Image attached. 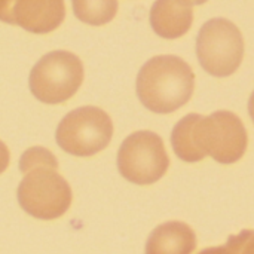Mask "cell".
Returning <instances> with one entry per match:
<instances>
[{
    "instance_id": "cell-1",
    "label": "cell",
    "mask_w": 254,
    "mask_h": 254,
    "mask_svg": "<svg viewBox=\"0 0 254 254\" xmlns=\"http://www.w3.org/2000/svg\"><path fill=\"white\" fill-rule=\"evenodd\" d=\"M171 144L185 162H198L210 155L220 164H234L244 156L249 137L235 113L219 110L210 116H185L173 129Z\"/></svg>"
},
{
    "instance_id": "cell-2",
    "label": "cell",
    "mask_w": 254,
    "mask_h": 254,
    "mask_svg": "<svg viewBox=\"0 0 254 254\" xmlns=\"http://www.w3.org/2000/svg\"><path fill=\"white\" fill-rule=\"evenodd\" d=\"M195 74L190 65L176 55L150 58L138 71L137 95L150 112L167 115L183 107L193 94Z\"/></svg>"
},
{
    "instance_id": "cell-3",
    "label": "cell",
    "mask_w": 254,
    "mask_h": 254,
    "mask_svg": "<svg viewBox=\"0 0 254 254\" xmlns=\"http://www.w3.org/2000/svg\"><path fill=\"white\" fill-rule=\"evenodd\" d=\"M83 64L68 51H52L31 68L28 85L42 103L60 104L71 98L83 82Z\"/></svg>"
},
{
    "instance_id": "cell-4",
    "label": "cell",
    "mask_w": 254,
    "mask_h": 254,
    "mask_svg": "<svg viewBox=\"0 0 254 254\" xmlns=\"http://www.w3.org/2000/svg\"><path fill=\"white\" fill-rule=\"evenodd\" d=\"M196 55L208 74L216 77L234 74L244 58V39L240 28L225 18L207 21L196 37Z\"/></svg>"
},
{
    "instance_id": "cell-5",
    "label": "cell",
    "mask_w": 254,
    "mask_h": 254,
    "mask_svg": "<svg viewBox=\"0 0 254 254\" xmlns=\"http://www.w3.org/2000/svg\"><path fill=\"white\" fill-rule=\"evenodd\" d=\"M24 174L18 186V202L27 214L40 220H54L65 214L73 195L57 168L39 167Z\"/></svg>"
},
{
    "instance_id": "cell-6",
    "label": "cell",
    "mask_w": 254,
    "mask_h": 254,
    "mask_svg": "<svg viewBox=\"0 0 254 254\" xmlns=\"http://www.w3.org/2000/svg\"><path fill=\"white\" fill-rule=\"evenodd\" d=\"M55 137L64 152L80 158L94 156L109 146L113 137V122L98 107H79L64 116Z\"/></svg>"
},
{
    "instance_id": "cell-7",
    "label": "cell",
    "mask_w": 254,
    "mask_h": 254,
    "mask_svg": "<svg viewBox=\"0 0 254 254\" xmlns=\"http://www.w3.org/2000/svg\"><path fill=\"white\" fill-rule=\"evenodd\" d=\"M170 159L162 138L152 131H137L118 152V170L134 185H152L167 173Z\"/></svg>"
},
{
    "instance_id": "cell-8",
    "label": "cell",
    "mask_w": 254,
    "mask_h": 254,
    "mask_svg": "<svg viewBox=\"0 0 254 254\" xmlns=\"http://www.w3.org/2000/svg\"><path fill=\"white\" fill-rule=\"evenodd\" d=\"M64 15V0H6L4 22L43 34L60 27Z\"/></svg>"
},
{
    "instance_id": "cell-9",
    "label": "cell",
    "mask_w": 254,
    "mask_h": 254,
    "mask_svg": "<svg viewBox=\"0 0 254 254\" xmlns=\"http://www.w3.org/2000/svg\"><path fill=\"white\" fill-rule=\"evenodd\" d=\"M192 0H156L150 9V25L164 39H179L192 27Z\"/></svg>"
},
{
    "instance_id": "cell-10",
    "label": "cell",
    "mask_w": 254,
    "mask_h": 254,
    "mask_svg": "<svg viewBox=\"0 0 254 254\" xmlns=\"http://www.w3.org/2000/svg\"><path fill=\"white\" fill-rule=\"evenodd\" d=\"M196 237L192 228L183 222H167L150 234L146 254H192Z\"/></svg>"
},
{
    "instance_id": "cell-11",
    "label": "cell",
    "mask_w": 254,
    "mask_h": 254,
    "mask_svg": "<svg viewBox=\"0 0 254 254\" xmlns=\"http://www.w3.org/2000/svg\"><path fill=\"white\" fill-rule=\"evenodd\" d=\"M77 19L89 25H104L118 13V0H71Z\"/></svg>"
},
{
    "instance_id": "cell-12",
    "label": "cell",
    "mask_w": 254,
    "mask_h": 254,
    "mask_svg": "<svg viewBox=\"0 0 254 254\" xmlns=\"http://www.w3.org/2000/svg\"><path fill=\"white\" fill-rule=\"evenodd\" d=\"M39 167H52V168H58V164H57V159L55 156L46 150V149H42V147H33V149H28L22 158H21V162H19V170L21 173H27L33 168H39Z\"/></svg>"
},
{
    "instance_id": "cell-13",
    "label": "cell",
    "mask_w": 254,
    "mask_h": 254,
    "mask_svg": "<svg viewBox=\"0 0 254 254\" xmlns=\"http://www.w3.org/2000/svg\"><path fill=\"white\" fill-rule=\"evenodd\" d=\"M226 246L235 254H254V231H243L240 235L231 237Z\"/></svg>"
},
{
    "instance_id": "cell-14",
    "label": "cell",
    "mask_w": 254,
    "mask_h": 254,
    "mask_svg": "<svg viewBox=\"0 0 254 254\" xmlns=\"http://www.w3.org/2000/svg\"><path fill=\"white\" fill-rule=\"evenodd\" d=\"M7 165H9V149L0 140V174L7 168Z\"/></svg>"
},
{
    "instance_id": "cell-15",
    "label": "cell",
    "mask_w": 254,
    "mask_h": 254,
    "mask_svg": "<svg viewBox=\"0 0 254 254\" xmlns=\"http://www.w3.org/2000/svg\"><path fill=\"white\" fill-rule=\"evenodd\" d=\"M199 254H235L228 246H223V247H213V249H207V250H202Z\"/></svg>"
},
{
    "instance_id": "cell-16",
    "label": "cell",
    "mask_w": 254,
    "mask_h": 254,
    "mask_svg": "<svg viewBox=\"0 0 254 254\" xmlns=\"http://www.w3.org/2000/svg\"><path fill=\"white\" fill-rule=\"evenodd\" d=\"M249 112H250V116H252V119H253L254 122V91L253 94H252V97H250V101H249Z\"/></svg>"
},
{
    "instance_id": "cell-17",
    "label": "cell",
    "mask_w": 254,
    "mask_h": 254,
    "mask_svg": "<svg viewBox=\"0 0 254 254\" xmlns=\"http://www.w3.org/2000/svg\"><path fill=\"white\" fill-rule=\"evenodd\" d=\"M207 0H192V3L193 4H202V3H205Z\"/></svg>"
}]
</instances>
